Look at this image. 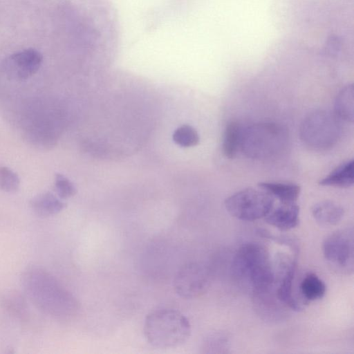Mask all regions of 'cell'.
Instances as JSON below:
<instances>
[{
  "label": "cell",
  "mask_w": 354,
  "mask_h": 354,
  "mask_svg": "<svg viewBox=\"0 0 354 354\" xmlns=\"http://www.w3.org/2000/svg\"><path fill=\"white\" fill-rule=\"evenodd\" d=\"M22 283L32 302L44 313L62 320L77 315L80 304L76 298L45 270L27 268Z\"/></svg>",
  "instance_id": "obj_1"
},
{
  "label": "cell",
  "mask_w": 354,
  "mask_h": 354,
  "mask_svg": "<svg viewBox=\"0 0 354 354\" xmlns=\"http://www.w3.org/2000/svg\"><path fill=\"white\" fill-rule=\"evenodd\" d=\"M232 271L235 279L252 294L273 286V263L268 250L261 244L248 242L239 248L232 260Z\"/></svg>",
  "instance_id": "obj_2"
},
{
  "label": "cell",
  "mask_w": 354,
  "mask_h": 354,
  "mask_svg": "<svg viewBox=\"0 0 354 354\" xmlns=\"http://www.w3.org/2000/svg\"><path fill=\"white\" fill-rule=\"evenodd\" d=\"M144 333L147 342L160 348H170L184 344L191 333L189 319L181 312L161 308L145 318Z\"/></svg>",
  "instance_id": "obj_3"
},
{
  "label": "cell",
  "mask_w": 354,
  "mask_h": 354,
  "mask_svg": "<svg viewBox=\"0 0 354 354\" xmlns=\"http://www.w3.org/2000/svg\"><path fill=\"white\" fill-rule=\"evenodd\" d=\"M286 141V134L281 126L272 122H261L248 127L241 133L240 146L247 156L266 159L279 152Z\"/></svg>",
  "instance_id": "obj_4"
},
{
  "label": "cell",
  "mask_w": 354,
  "mask_h": 354,
  "mask_svg": "<svg viewBox=\"0 0 354 354\" xmlns=\"http://www.w3.org/2000/svg\"><path fill=\"white\" fill-rule=\"evenodd\" d=\"M273 204L270 194L253 188L239 191L225 201V208L232 216L246 221L265 218L273 208Z\"/></svg>",
  "instance_id": "obj_5"
},
{
  "label": "cell",
  "mask_w": 354,
  "mask_h": 354,
  "mask_svg": "<svg viewBox=\"0 0 354 354\" xmlns=\"http://www.w3.org/2000/svg\"><path fill=\"white\" fill-rule=\"evenodd\" d=\"M337 117L328 111H315L303 122L301 136L303 141L314 149L330 147L339 134Z\"/></svg>",
  "instance_id": "obj_6"
},
{
  "label": "cell",
  "mask_w": 354,
  "mask_h": 354,
  "mask_svg": "<svg viewBox=\"0 0 354 354\" xmlns=\"http://www.w3.org/2000/svg\"><path fill=\"white\" fill-rule=\"evenodd\" d=\"M210 279V270L207 266L200 263L189 262L177 271L173 281L174 289L181 298H196L206 292Z\"/></svg>",
  "instance_id": "obj_7"
},
{
  "label": "cell",
  "mask_w": 354,
  "mask_h": 354,
  "mask_svg": "<svg viewBox=\"0 0 354 354\" xmlns=\"http://www.w3.org/2000/svg\"><path fill=\"white\" fill-rule=\"evenodd\" d=\"M323 253L332 266L343 271L353 270V230L345 227L328 235L324 241Z\"/></svg>",
  "instance_id": "obj_8"
},
{
  "label": "cell",
  "mask_w": 354,
  "mask_h": 354,
  "mask_svg": "<svg viewBox=\"0 0 354 354\" xmlns=\"http://www.w3.org/2000/svg\"><path fill=\"white\" fill-rule=\"evenodd\" d=\"M274 268V290L279 301L287 308L299 311L302 309L301 304L294 296L293 281L296 261L284 254L276 256Z\"/></svg>",
  "instance_id": "obj_9"
},
{
  "label": "cell",
  "mask_w": 354,
  "mask_h": 354,
  "mask_svg": "<svg viewBox=\"0 0 354 354\" xmlns=\"http://www.w3.org/2000/svg\"><path fill=\"white\" fill-rule=\"evenodd\" d=\"M43 56L37 49L29 48L15 52L4 59L1 70L11 80L24 81L34 75L40 68Z\"/></svg>",
  "instance_id": "obj_10"
},
{
  "label": "cell",
  "mask_w": 354,
  "mask_h": 354,
  "mask_svg": "<svg viewBox=\"0 0 354 354\" xmlns=\"http://www.w3.org/2000/svg\"><path fill=\"white\" fill-rule=\"evenodd\" d=\"M299 207L296 203H281L265 217L270 225L281 231L295 228L299 223Z\"/></svg>",
  "instance_id": "obj_11"
},
{
  "label": "cell",
  "mask_w": 354,
  "mask_h": 354,
  "mask_svg": "<svg viewBox=\"0 0 354 354\" xmlns=\"http://www.w3.org/2000/svg\"><path fill=\"white\" fill-rule=\"evenodd\" d=\"M315 220L322 226H331L337 224L343 218L344 210L339 204L330 201H320L312 208Z\"/></svg>",
  "instance_id": "obj_12"
},
{
  "label": "cell",
  "mask_w": 354,
  "mask_h": 354,
  "mask_svg": "<svg viewBox=\"0 0 354 354\" xmlns=\"http://www.w3.org/2000/svg\"><path fill=\"white\" fill-rule=\"evenodd\" d=\"M34 213L39 217L46 218L55 215L62 211L66 203L50 192H44L35 196L30 201Z\"/></svg>",
  "instance_id": "obj_13"
},
{
  "label": "cell",
  "mask_w": 354,
  "mask_h": 354,
  "mask_svg": "<svg viewBox=\"0 0 354 354\" xmlns=\"http://www.w3.org/2000/svg\"><path fill=\"white\" fill-rule=\"evenodd\" d=\"M353 183L354 161L351 160L333 170L328 176L320 180L319 184L323 186L346 188L352 186Z\"/></svg>",
  "instance_id": "obj_14"
},
{
  "label": "cell",
  "mask_w": 354,
  "mask_h": 354,
  "mask_svg": "<svg viewBox=\"0 0 354 354\" xmlns=\"http://www.w3.org/2000/svg\"><path fill=\"white\" fill-rule=\"evenodd\" d=\"M259 187L271 196L277 197L281 203H295L301 188L295 183L261 182Z\"/></svg>",
  "instance_id": "obj_15"
},
{
  "label": "cell",
  "mask_w": 354,
  "mask_h": 354,
  "mask_svg": "<svg viewBox=\"0 0 354 354\" xmlns=\"http://www.w3.org/2000/svg\"><path fill=\"white\" fill-rule=\"evenodd\" d=\"M353 85L344 86L336 97L335 112L336 116L346 122L353 121Z\"/></svg>",
  "instance_id": "obj_16"
},
{
  "label": "cell",
  "mask_w": 354,
  "mask_h": 354,
  "mask_svg": "<svg viewBox=\"0 0 354 354\" xmlns=\"http://www.w3.org/2000/svg\"><path fill=\"white\" fill-rule=\"evenodd\" d=\"M300 292L306 301H315L324 297L326 292L324 282L315 273L305 275L300 283Z\"/></svg>",
  "instance_id": "obj_17"
},
{
  "label": "cell",
  "mask_w": 354,
  "mask_h": 354,
  "mask_svg": "<svg viewBox=\"0 0 354 354\" xmlns=\"http://www.w3.org/2000/svg\"><path fill=\"white\" fill-rule=\"evenodd\" d=\"M241 130L235 121L228 122L225 127L223 142V153L227 158H234L240 145Z\"/></svg>",
  "instance_id": "obj_18"
},
{
  "label": "cell",
  "mask_w": 354,
  "mask_h": 354,
  "mask_svg": "<svg viewBox=\"0 0 354 354\" xmlns=\"http://www.w3.org/2000/svg\"><path fill=\"white\" fill-rule=\"evenodd\" d=\"M230 346L228 335L222 331L209 333L203 339L201 346L205 353H226Z\"/></svg>",
  "instance_id": "obj_19"
},
{
  "label": "cell",
  "mask_w": 354,
  "mask_h": 354,
  "mask_svg": "<svg viewBox=\"0 0 354 354\" xmlns=\"http://www.w3.org/2000/svg\"><path fill=\"white\" fill-rule=\"evenodd\" d=\"M174 141L183 147H189L196 145L199 142V136L192 127L185 124L178 127L173 134Z\"/></svg>",
  "instance_id": "obj_20"
},
{
  "label": "cell",
  "mask_w": 354,
  "mask_h": 354,
  "mask_svg": "<svg viewBox=\"0 0 354 354\" xmlns=\"http://www.w3.org/2000/svg\"><path fill=\"white\" fill-rule=\"evenodd\" d=\"M19 177L15 171L7 167H0V190L14 192L19 189Z\"/></svg>",
  "instance_id": "obj_21"
},
{
  "label": "cell",
  "mask_w": 354,
  "mask_h": 354,
  "mask_svg": "<svg viewBox=\"0 0 354 354\" xmlns=\"http://www.w3.org/2000/svg\"><path fill=\"white\" fill-rule=\"evenodd\" d=\"M55 191L59 198L66 199L75 194L76 189L65 176L57 174L55 178Z\"/></svg>",
  "instance_id": "obj_22"
},
{
  "label": "cell",
  "mask_w": 354,
  "mask_h": 354,
  "mask_svg": "<svg viewBox=\"0 0 354 354\" xmlns=\"http://www.w3.org/2000/svg\"><path fill=\"white\" fill-rule=\"evenodd\" d=\"M341 47L340 39L337 36L333 35L327 39L325 45V51L330 55H335L340 51Z\"/></svg>",
  "instance_id": "obj_23"
}]
</instances>
